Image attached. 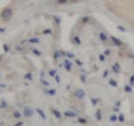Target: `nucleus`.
I'll use <instances>...</instances> for the list:
<instances>
[{
    "instance_id": "79ce46f5",
    "label": "nucleus",
    "mask_w": 134,
    "mask_h": 126,
    "mask_svg": "<svg viewBox=\"0 0 134 126\" xmlns=\"http://www.w3.org/2000/svg\"><path fill=\"white\" fill-rule=\"evenodd\" d=\"M23 122H19V123L15 124V126H23Z\"/></svg>"
},
{
    "instance_id": "a878e982",
    "label": "nucleus",
    "mask_w": 134,
    "mask_h": 126,
    "mask_svg": "<svg viewBox=\"0 0 134 126\" xmlns=\"http://www.w3.org/2000/svg\"><path fill=\"white\" fill-rule=\"evenodd\" d=\"M81 80H82V83H85V81H86V76L84 74L81 75Z\"/></svg>"
},
{
    "instance_id": "c85d7f7f",
    "label": "nucleus",
    "mask_w": 134,
    "mask_h": 126,
    "mask_svg": "<svg viewBox=\"0 0 134 126\" xmlns=\"http://www.w3.org/2000/svg\"><path fill=\"white\" fill-rule=\"evenodd\" d=\"M40 81H41V84H44L45 86H49V83H48V81H46L45 79H44V78H43V79H41Z\"/></svg>"
},
{
    "instance_id": "c03bdc74",
    "label": "nucleus",
    "mask_w": 134,
    "mask_h": 126,
    "mask_svg": "<svg viewBox=\"0 0 134 126\" xmlns=\"http://www.w3.org/2000/svg\"><path fill=\"white\" fill-rule=\"evenodd\" d=\"M6 87V85L5 84H0V88H5Z\"/></svg>"
},
{
    "instance_id": "7c9ffc66",
    "label": "nucleus",
    "mask_w": 134,
    "mask_h": 126,
    "mask_svg": "<svg viewBox=\"0 0 134 126\" xmlns=\"http://www.w3.org/2000/svg\"><path fill=\"white\" fill-rule=\"evenodd\" d=\"M43 34H45V35L49 34V35H50V34H52V30H50V29H46V30H44V31H43Z\"/></svg>"
},
{
    "instance_id": "a19ab883",
    "label": "nucleus",
    "mask_w": 134,
    "mask_h": 126,
    "mask_svg": "<svg viewBox=\"0 0 134 126\" xmlns=\"http://www.w3.org/2000/svg\"><path fill=\"white\" fill-rule=\"evenodd\" d=\"M107 75H108V71H107V70H105V71H104V74H103V77H107Z\"/></svg>"
},
{
    "instance_id": "0eeeda50",
    "label": "nucleus",
    "mask_w": 134,
    "mask_h": 126,
    "mask_svg": "<svg viewBox=\"0 0 134 126\" xmlns=\"http://www.w3.org/2000/svg\"><path fill=\"white\" fill-rule=\"evenodd\" d=\"M64 66H65L66 70H68V71L72 70V63L69 62V60H67V59H66L65 63H64Z\"/></svg>"
},
{
    "instance_id": "20e7f679",
    "label": "nucleus",
    "mask_w": 134,
    "mask_h": 126,
    "mask_svg": "<svg viewBox=\"0 0 134 126\" xmlns=\"http://www.w3.org/2000/svg\"><path fill=\"white\" fill-rule=\"evenodd\" d=\"M111 39H112V41H113V44H114L115 46H122V41L120 40V39H117L115 36H111Z\"/></svg>"
},
{
    "instance_id": "393cba45",
    "label": "nucleus",
    "mask_w": 134,
    "mask_h": 126,
    "mask_svg": "<svg viewBox=\"0 0 134 126\" xmlns=\"http://www.w3.org/2000/svg\"><path fill=\"white\" fill-rule=\"evenodd\" d=\"M66 56H67L68 58H74V54H73L72 52H68L67 54H66Z\"/></svg>"
},
{
    "instance_id": "f704fd0d",
    "label": "nucleus",
    "mask_w": 134,
    "mask_h": 126,
    "mask_svg": "<svg viewBox=\"0 0 134 126\" xmlns=\"http://www.w3.org/2000/svg\"><path fill=\"white\" fill-rule=\"evenodd\" d=\"M130 84H131V86H132V85H134V75H133V76H131V79H130Z\"/></svg>"
},
{
    "instance_id": "7ed1b4c3",
    "label": "nucleus",
    "mask_w": 134,
    "mask_h": 126,
    "mask_svg": "<svg viewBox=\"0 0 134 126\" xmlns=\"http://www.w3.org/2000/svg\"><path fill=\"white\" fill-rule=\"evenodd\" d=\"M75 96L77 98H84L85 97V92L83 91V89H77L75 92Z\"/></svg>"
},
{
    "instance_id": "6e6552de",
    "label": "nucleus",
    "mask_w": 134,
    "mask_h": 126,
    "mask_svg": "<svg viewBox=\"0 0 134 126\" xmlns=\"http://www.w3.org/2000/svg\"><path fill=\"white\" fill-rule=\"evenodd\" d=\"M52 113L54 114V116H55L56 118H62V113H60V112H58V110L52 109Z\"/></svg>"
},
{
    "instance_id": "c756f323",
    "label": "nucleus",
    "mask_w": 134,
    "mask_h": 126,
    "mask_svg": "<svg viewBox=\"0 0 134 126\" xmlns=\"http://www.w3.org/2000/svg\"><path fill=\"white\" fill-rule=\"evenodd\" d=\"M98 58H99V60H101V62H104V60H105V56L102 54V55L98 56Z\"/></svg>"
},
{
    "instance_id": "c9c22d12",
    "label": "nucleus",
    "mask_w": 134,
    "mask_h": 126,
    "mask_svg": "<svg viewBox=\"0 0 134 126\" xmlns=\"http://www.w3.org/2000/svg\"><path fill=\"white\" fill-rule=\"evenodd\" d=\"M88 20H89V18H88V17H84V18L82 19V21H83V23H87Z\"/></svg>"
},
{
    "instance_id": "473e14b6",
    "label": "nucleus",
    "mask_w": 134,
    "mask_h": 126,
    "mask_svg": "<svg viewBox=\"0 0 134 126\" xmlns=\"http://www.w3.org/2000/svg\"><path fill=\"white\" fill-rule=\"evenodd\" d=\"M110 54H111V50H110V49H106L103 55H104V56H107V55H110Z\"/></svg>"
},
{
    "instance_id": "58836bf2",
    "label": "nucleus",
    "mask_w": 134,
    "mask_h": 126,
    "mask_svg": "<svg viewBox=\"0 0 134 126\" xmlns=\"http://www.w3.org/2000/svg\"><path fill=\"white\" fill-rule=\"evenodd\" d=\"M76 64L78 65V66H82V65H83V63L81 62V60H78V59H76Z\"/></svg>"
},
{
    "instance_id": "a18cd8bd",
    "label": "nucleus",
    "mask_w": 134,
    "mask_h": 126,
    "mask_svg": "<svg viewBox=\"0 0 134 126\" xmlns=\"http://www.w3.org/2000/svg\"><path fill=\"white\" fill-rule=\"evenodd\" d=\"M6 31V29L5 28H0V32H5Z\"/></svg>"
},
{
    "instance_id": "6ab92c4d",
    "label": "nucleus",
    "mask_w": 134,
    "mask_h": 126,
    "mask_svg": "<svg viewBox=\"0 0 134 126\" xmlns=\"http://www.w3.org/2000/svg\"><path fill=\"white\" fill-rule=\"evenodd\" d=\"M91 103L94 105V106H96L97 105V103H98V98H92L91 99Z\"/></svg>"
},
{
    "instance_id": "37998d69",
    "label": "nucleus",
    "mask_w": 134,
    "mask_h": 126,
    "mask_svg": "<svg viewBox=\"0 0 134 126\" xmlns=\"http://www.w3.org/2000/svg\"><path fill=\"white\" fill-rule=\"evenodd\" d=\"M55 79H56V81H57V83H59V81H60V78H59V76H55Z\"/></svg>"
},
{
    "instance_id": "4468645a",
    "label": "nucleus",
    "mask_w": 134,
    "mask_h": 126,
    "mask_svg": "<svg viewBox=\"0 0 134 126\" xmlns=\"http://www.w3.org/2000/svg\"><path fill=\"white\" fill-rule=\"evenodd\" d=\"M96 120H102L101 109H97V110H96Z\"/></svg>"
},
{
    "instance_id": "412c9836",
    "label": "nucleus",
    "mask_w": 134,
    "mask_h": 126,
    "mask_svg": "<svg viewBox=\"0 0 134 126\" xmlns=\"http://www.w3.org/2000/svg\"><path fill=\"white\" fill-rule=\"evenodd\" d=\"M78 122H79V123H82V124H86V123H87V120H86V118H83V117H79Z\"/></svg>"
},
{
    "instance_id": "1a4fd4ad",
    "label": "nucleus",
    "mask_w": 134,
    "mask_h": 126,
    "mask_svg": "<svg viewBox=\"0 0 134 126\" xmlns=\"http://www.w3.org/2000/svg\"><path fill=\"white\" fill-rule=\"evenodd\" d=\"M36 112H37L38 114H39L40 117H41L43 120H46V118H47V117H46V115H45V113H44V112H43L41 109H40V108H36Z\"/></svg>"
},
{
    "instance_id": "2f4dec72",
    "label": "nucleus",
    "mask_w": 134,
    "mask_h": 126,
    "mask_svg": "<svg viewBox=\"0 0 134 126\" xmlns=\"http://www.w3.org/2000/svg\"><path fill=\"white\" fill-rule=\"evenodd\" d=\"M3 50H5L6 52H9V47H8V45H3Z\"/></svg>"
},
{
    "instance_id": "a211bd4d",
    "label": "nucleus",
    "mask_w": 134,
    "mask_h": 126,
    "mask_svg": "<svg viewBox=\"0 0 134 126\" xmlns=\"http://www.w3.org/2000/svg\"><path fill=\"white\" fill-rule=\"evenodd\" d=\"M74 41H75L77 45H81V44H82V42H81V39H79L78 36H75V37H74Z\"/></svg>"
},
{
    "instance_id": "9d476101",
    "label": "nucleus",
    "mask_w": 134,
    "mask_h": 126,
    "mask_svg": "<svg viewBox=\"0 0 134 126\" xmlns=\"http://www.w3.org/2000/svg\"><path fill=\"white\" fill-rule=\"evenodd\" d=\"M99 39H101L102 41H106V40H107V36L105 35L104 32H101V34H99Z\"/></svg>"
},
{
    "instance_id": "2eb2a0df",
    "label": "nucleus",
    "mask_w": 134,
    "mask_h": 126,
    "mask_svg": "<svg viewBox=\"0 0 134 126\" xmlns=\"http://www.w3.org/2000/svg\"><path fill=\"white\" fill-rule=\"evenodd\" d=\"M124 91L126 92V93H131L132 92V86H130V85H125Z\"/></svg>"
},
{
    "instance_id": "4c0bfd02",
    "label": "nucleus",
    "mask_w": 134,
    "mask_h": 126,
    "mask_svg": "<svg viewBox=\"0 0 134 126\" xmlns=\"http://www.w3.org/2000/svg\"><path fill=\"white\" fill-rule=\"evenodd\" d=\"M16 49H17V50H19V52H21V50H23V47H20L19 45H17L16 46Z\"/></svg>"
},
{
    "instance_id": "bb28decb",
    "label": "nucleus",
    "mask_w": 134,
    "mask_h": 126,
    "mask_svg": "<svg viewBox=\"0 0 134 126\" xmlns=\"http://www.w3.org/2000/svg\"><path fill=\"white\" fill-rule=\"evenodd\" d=\"M52 18H54V20H55V21H56V23H60V18H59V17H56V16H54V17H52Z\"/></svg>"
},
{
    "instance_id": "e433bc0d",
    "label": "nucleus",
    "mask_w": 134,
    "mask_h": 126,
    "mask_svg": "<svg viewBox=\"0 0 134 126\" xmlns=\"http://www.w3.org/2000/svg\"><path fill=\"white\" fill-rule=\"evenodd\" d=\"M117 29H118V30H121V31H125V28H124V27H122V26H118V27H117Z\"/></svg>"
},
{
    "instance_id": "72a5a7b5",
    "label": "nucleus",
    "mask_w": 134,
    "mask_h": 126,
    "mask_svg": "<svg viewBox=\"0 0 134 126\" xmlns=\"http://www.w3.org/2000/svg\"><path fill=\"white\" fill-rule=\"evenodd\" d=\"M0 107H1V108H5V107H7V103H6V102H3V100H2V103H1V105H0Z\"/></svg>"
},
{
    "instance_id": "f8f14e48",
    "label": "nucleus",
    "mask_w": 134,
    "mask_h": 126,
    "mask_svg": "<svg viewBox=\"0 0 134 126\" xmlns=\"http://www.w3.org/2000/svg\"><path fill=\"white\" fill-rule=\"evenodd\" d=\"M25 79H28V80H33V74L31 73H27L26 75H25Z\"/></svg>"
},
{
    "instance_id": "de8ad7c7",
    "label": "nucleus",
    "mask_w": 134,
    "mask_h": 126,
    "mask_svg": "<svg viewBox=\"0 0 134 126\" xmlns=\"http://www.w3.org/2000/svg\"><path fill=\"white\" fill-rule=\"evenodd\" d=\"M0 59H1V57H0Z\"/></svg>"
},
{
    "instance_id": "f3484780",
    "label": "nucleus",
    "mask_w": 134,
    "mask_h": 126,
    "mask_svg": "<svg viewBox=\"0 0 134 126\" xmlns=\"http://www.w3.org/2000/svg\"><path fill=\"white\" fill-rule=\"evenodd\" d=\"M29 42H31V44H38V42H39V39L38 38H30Z\"/></svg>"
},
{
    "instance_id": "ddd939ff",
    "label": "nucleus",
    "mask_w": 134,
    "mask_h": 126,
    "mask_svg": "<svg viewBox=\"0 0 134 126\" xmlns=\"http://www.w3.org/2000/svg\"><path fill=\"white\" fill-rule=\"evenodd\" d=\"M117 120H118V122H121V123H123V122L125 120L124 114H120V116H117Z\"/></svg>"
},
{
    "instance_id": "b1692460",
    "label": "nucleus",
    "mask_w": 134,
    "mask_h": 126,
    "mask_svg": "<svg viewBox=\"0 0 134 126\" xmlns=\"http://www.w3.org/2000/svg\"><path fill=\"white\" fill-rule=\"evenodd\" d=\"M56 73L57 71L55 69H52V70H49V76H56Z\"/></svg>"
},
{
    "instance_id": "cd10ccee",
    "label": "nucleus",
    "mask_w": 134,
    "mask_h": 126,
    "mask_svg": "<svg viewBox=\"0 0 134 126\" xmlns=\"http://www.w3.org/2000/svg\"><path fill=\"white\" fill-rule=\"evenodd\" d=\"M33 52H34V54H36L37 56H40V55H41V52H38L37 49H33Z\"/></svg>"
},
{
    "instance_id": "f03ea898",
    "label": "nucleus",
    "mask_w": 134,
    "mask_h": 126,
    "mask_svg": "<svg viewBox=\"0 0 134 126\" xmlns=\"http://www.w3.org/2000/svg\"><path fill=\"white\" fill-rule=\"evenodd\" d=\"M23 115L26 117H33L34 110L31 109L30 107H25V109H23Z\"/></svg>"
},
{
    "instance_id": "49530a36",
    "label": "nucleus",
    "mask_w": 134,
    "mask_h": 126,
    "mask_svg": "<svg viewBox=\"0 0 134 126\" xmlns=\"http://www.w3.org/2000/svg\"><path fill=\"white\" fill-rule=\"evenodd\" d=\"M113 109H114V110H115V112H117V110H118V107H117V106H115V107H114V108H113Z\"/></svg>"
},
{
    "instance_id": "9b49d317",
    "label": "nucleus",
    "mask_w": 134,
    "mask_h": 126,
    "mask_svg": "<svg viewBox=\"0 0 134 126\" xmlns=\"http://www.w3.org/2000/svg\"><path fill=\"white\" fill-rule=\"evenodd\" d=\"M108 84L111 85L112 87H117V81L115 80V79H110V81H108Z\"/></svg>"
},
{
    "instance_id": "aec40b11",
    "label": "nucleus",
    "mask_w": 134,
    "mask_h": 126,
    "mask_svg": "<svg viewBox=\"0 0 134 126\" xmlns=\"http://www.w3.org/2000/svg\"><path fill=\"white\" fill-rule=\"evenodd\" d=\"M60 54H62V52H58V50H57V52H55V55H54V58H55V59H58L59 57L62 56Z\"/></svg>"
},
{
    "instance_id": "423d86ee",
    "label": "nucleus",
    "mask_w": 134,
    "mask_h": 126,
    "mask_svg": "<svg viewBox=\"0 0 134 126\" xmlns=\"http://www.w3.org/2000/svg\"><path fill=\"white\" fill-rule=\"evenodd\" d=\"M64 115H65L66 117H77L76 113H74V112H72V110H66L65 113H64Z\"/></svg>"
},
{
    "instance_id": "5701e85b",
    "label": "nucleus",
    "mask_w": 134,
    "mask_h": 126,
    "mask_svg": "<svg viewBox=\"0 0 134 126\" xmlns=\"http://www.w3.org/2000/svg\"><path fill=\"white\" fill-rule=\"evenodd\" d=\"M49 95H52V96H55L56 95V89H50V91H48L47 92Z\"/></svg>"
},
{
    "instance_id": "dca6fc26",
    "label": "nucleus",
    "mask_w": 134,
    "mask_h": 126,
    "mask_svg": "<svg viewBox=\"0 0 134 126\" xmlns=\"http://www.w3.org/2000/svg\"><path fill=\"white\" fill-rule=\"evenodd\" d=\"M13 117H15V118H20V117H21V114H20L18 110H15V112H13Z\"/></svg>"
},
{
    "instance_id": "ea45409f",
    "label": "nucleus",
    "mask_w": 134,
    "mask_h": 126,
    "mask_svg": "<svg viewBox=\"0 0 134 126\" xmlns=\"http://www.w3.org/2000/svg\"><path fill=\"white\" fill-rule=\"evenodd\" d=\"M57 1H58V3H62V5L67 2V0H57Z\"/></svg>"
},
{
    "instance_id": "39448f33",
    "label": "nucleus",
    "mask_w": 134,
    "mask_h": 126,
    "mask_svg": "<svg viewBox=\"0 0 134 126\" xmlns=\"http://www.w3.org/2000/svg\"><path fill=\"white\" fill-rule=\"evenodd\" d=\"M112 70L114 71L115 74H118V71L121 70V67H120V65H118V63H115L113 66H112Z\"/></svg>"
},
{
    "instance_id": "f257e3e1",
    "label": "nucleus",
    "mask_w": 134,
    "mask_h": 126,
    "mask_svg": "<svg viewBox=\"0 0 134 126\" xmlns=\"http://www.w3.org/2000/svg\"><path fill=\"white\" fill-rule=\"evenodd\" d=\"M11 15H12V9H11V8H6V9L1 12V17H2L5 20H9Z\"/></svg>"
},
{
    "instance_id": "4be33fe9",
    "label": "nucleus",
    "mask_w": 134,
    "mask_h": 126,
    "mask_svg": "<svg viewBox=\"0 0 134 126\" xmlns=\"http://www.w3.org/2000/svg\"><path fill=\"white\" fill-rule=\"evenodd\" d=\"M110 120H111V122H116V120H117V116H116V115H112V116L110 117Z\"/></svg>"
}]
</instances>
